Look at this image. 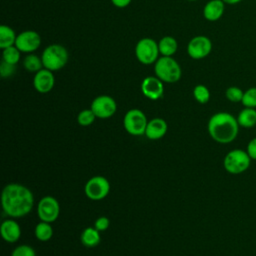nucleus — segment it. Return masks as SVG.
Here are the masks:
<instances>
[{
    "label": "nucleus",
    "mask_w": 256,
    "mask_h": 256,
    "mask_svg": "<svg viewBox=\"0 0 256 256\" xmlns=\"http://www.w3.org/2000/svg\"><path fill=\"white\" fill-rule=\"evenodd\" d=\"M60 213L58 201L52 196H44L37 205V214L41 221L54 222Z\"/></svg>",
    "instance_id": "9d476101"
},
{
    "label": "nucleus",
    "mask_w": 256,
    "mask_h": 256,
    "mask_svg": "<svg viewBox=\"0 0 256 256\" xmlns=\"http://www.w3.org/2000/svg\"><path fill=\"white\" fill-rule=\"evenodd\" d=\"M242 0H223V2L225 4H229V5H234V4H238L240 3Z\"/></svg>",
    "instance_id": "72a5a7b5"
},
{
    "label": "nucleus",
    "mask_w": 256,
    "mask_h": 256,
    "mask_svg": "<svg viewBox=\"0 0 256 256\" xmlns=\"http://www.w3.org/2000/svg\"><path fill=\"white\" fill-rule=\"evenodd\" d=\"M154 72L155 76L165 83H175L182 75L179 63L172 56H160L154 63Z\"/></svg>",
    "instance_id": "7ed1b4c3"
},
{
    "label": "nucleus",
    "mask_w": 256,
    "mask_h": 256,
    "mask_svg": "<svg viewBox=\"0 0 256 256\" xmlns=\"http://www.w3.org/2000/svg\"><path fill=\"white\" fill-rule=\"evenodd\" d=\"M237 121L239 126L243 128L256 127V108H243L237 116Z\"/></svg>",
    "instance_id": "a211bd4d"
},
{
    "label": "nucleus",
    "mask_w": 256,
    "mask_h": 256,
    "mask_svg": "<svg viewBox=\"0 0 256 256\" xmlns=\"http://www.w3.org/2000/svg\"><path fill=\"white\" fill-rule=\"evenodd\" d=\"M16 71V65L7 63L5 61H1L0 64V75L2 78H8L12 76Z\"/></svg>",
    "instance_id": "c756f323"
},
{
    "label": "nucleus",
    "mask_w": 256,
    "mask_h": 256,
    "mask_svg": "<svg viewBox=\"0 0 256 256\" xmlns=\"http://www.w3.org/2000/svg\"><path fill=\"white\" fill-rule=\"evenodd\" d=\"M95 118L97 117L91 109H84L78 114L77 122L81 126H89L94 122Z\"/></svg>",
    "instance_id": "cd10ccee"
},
{
    "label": "nucleus",
    "mask_w": 256,
    "mask_h": 256,
    "mask_svg": "<svg viewBox=\"0 0 256 256\" xmlns=\"http://www.w3.org/2000/svg\"><path fill=\"white\" fill-rule=\"evenodd\" d=\"M90 109L94 112L97 118L107 119L115 114L117 104L112 97L108 95H100L92 101Z\"/></svg>",
    "instance_id": "9b49d317"
},
{
    "label": "nucleus",
    "mask_w": 256,
    "mask_h": 256,
    "mask_svg": "<svg viewBox=\"0 0 256 256\" xmlns=\"http://www.w3.org/2000/svg\"><path fill=\"white\" fill-rule=\"evenodd\" d=\"M241 103L244 107L256 108V87H250L244 91Z\"/></svg>",
    "instance_id": "a878e982"
},
{
    "label": "nucleus",
    "mask_w": 256,
    "mask_h": 256,
    "mask_svg": "<svg viewBox=\"0 0 256 256\" xmlns=\"http://www.w3.org/2000/svg\"><path fill=\"white\" fill-rule=\"evenodd\" d=\"M132 0H111V3L117 8H125L127 7Z\"/></svg>",
    "instance_id": "473e14b6"
},
{
    "label": "nucleus",
    "mask_w": 256,
    "mask_h": 256,
    "mask_svg": "<svg viewBox=\"0 0 256 256\" xmlns=\"http://www.w3.org/2000/svg\"><path fill=\"white\" fill-rule=\"evenodd\" d=\"M244 95V91L237 86H230L226 89L225 91V96L226 98L233 103H238L242 101Z\"/></svg>",
    "instance_id": "bb28decb"
},
{
    "label": "nucleus",
    "mask_w": 256,
    "mask_h": 256,
    "mask_svg": "<svg viewBox=\"0 0 256 256\" xmlns=\"http://www.w3.org/2000/svg\"><path fill=\"white\" fill-rule=\"evenodd\" d=\"M237 118L228 112L213 114L208 121V133L210 137L220 144L233 142L239 133Z\"/></svg>",
    "instance_id": "f03ea898"
},
{
    "label": "nucleus",
    "mask_w": 256,
    "mask_h": 256,
    "mask_svg": "<svg viewBox=\"0 0 256 256\" xmlns=\"http://www.w3.org/2000/svg\"><path fill=\"white\" fill-rule=\"evenodd\" d=\"M159 55L158 42L152 38H142L135 46V56L137 60L144 65L154 64L159 58Z\"/></svg>",
    "instance_id": "423d86ee"
},
{
    "label": "nucleus",
    "mask_w": 256,
    "mask_h": 256,
    "mask_svg": "<svg viewBox=\"0 0 256 256\" xmlns=\"http://www.w3.org/2000/svg\"><path fill=\"white\" fill-rule=\"evenodd\" d=\"M225 10V3L223 0H210L203 8V16L206 20L214 22L219 20Z\"/></svg>",
    "instance_id": "f3484780"
},
{
    "label": "nucleus",
    "mask_w": 256,
    "mask_h": 256,
    "mask_svg": "<svg viewBox=\"0 0 256 256\" xmlns=\"http://www.w3.org/2000/svg\"><path fill=\"white\" fill-rule=\"evenodd\" d=\"M188 1H196V0H188Z\"/></svg>",
    "instance_id": "f704fd0d"
},
{
    "label": "nucleus",
    "mask_w": 256,
    "mask_h": 256,
    "mask_svg": "<svg viewBox=\"0 0 256 256\" xmlns=\"http://www.w3.org/2000/svg\"><path fill=\"white\" fill-rule=\"evenodd\" d=\"M20 57L21 51L15 45L2 49V60L7 63L16 65L19 62Z\"/></svg>",
    "instance_id": "b1692460"
},
{
    "label": "nucleus",
    "mask_w": 256,
    "mask_h": 256,
    "mask_svg": "<svg viewBox=\"0 0 256 256\" xmlns=\"http://www.w3.org/2000/svg\"><path fill=\"white\" fill-rule=\"evenodd\" d=\"M53 235V229L50 223L41 221L35 227V236L39 241H48Z\"/></svg>",
    "instance_id": "5701e85b"
},
{
    "label": "nucleus",
    "mask_w": 256,
    "mask_h": 256,
    "mask_svg": "<svg viewBox=\"0 0 256 256\" xmlns=\"http://www.w3.org/2000/svg\"><path fill=\"white\" fill-rule=\"evenodd\" d=\"M17 35L15 31L7 26V25H1L0 26V48L5 49L7 47L15 45Z\"/></svg>",
    "instance_id": "aec40b11"
},
{
    "label": "nucleus",
    "mask_w": 256,
    "mask_h": 256,
    "mask_svg": "<svg viewBox=\"0 0 256 256\" xmlns=\"http://www.w3.org/2000/svg\"><path fill=\"white\" fill-rule=\"evenodd\" d=\"M109 225H110V221H109V219H108L107 217H105V216H101V217L97 218L96 221H95V223H94V227H95L99 232L107 230L108 227H109Z\"/></svg>",
    "instance_id": "7c9ffc66"
},
{
    "label": "nucleus",
    "mask_w": 256,
    "mask_h": 256,
    "mask_svg": "<svg viewBox=\"0 0 256 256\" xmlns=\"http://www.w3.org/2000/svg\"><path fill=\"white\" fill-rule=\"evenodd\" d=\"M11 256H36V253L29 245H19L13 250Z\"/></svg>",
    "instance_id": "c85d7f7f"
},
{
    "label": "nucleus",
    "mask_w": 256,
    "mask_h": 256,
    "mask_svg": "<svg viewBox=\"0 0 256 256\" xmlns=\"http://www.w3.org/2000/svg\"><path fill=\"white\" fill-rule=\"evenodd\" d=\"M148 121L145 114L139 109H131L126 112L123 125L125 130L134 136H141L145 134Z\"/></svg>",
    "instance_id": "0eeeda50"
},
{
    "label": "nucleus",
    "mask_w": 256,
    "mask_h": 256,
    "mask_svg": "<svg viewBox=\"0 0 256 256\" xmlns=\"http://www.w3.org/2000/svg\"><path fill=\"white\" fill-rule=\"evenodd\" d=\"M193 96L198 103L206 104L210 100V91L205 85L198 84L193 89Z\"/></svg>",
    "instance_id": "393cba45"
},
{
    "label": "nucleus",
    "mask_w": 256,
    "mask_h": 256,
    "mask_svg": "<svg viewBox=\"0 0 256 256\" xmlns=\"http://www.w3.org/2000/svg\"><path fill=\"white\" fill-rule=\"evenodd\" d=\"M0 233L2 238L9 243H14L19 240L21 236V229L19 224L12 219H8L2 222L0 227Z\"/></svg>",
    "instance_id": "2eb2a0df"
},
{
    "label": "nucleus",
    "mask_w": 256,
    "mask_h": 256,
    "mask_svg": "<svg viewBox=\"0 0 256 256\" xmlns=\"http://www.w3.org/2000/svg\"><path fill=\"white\" fill-rule=\"evenodd\" d=\"M41 45V36L34 30H25L17 35L15 46L23 53H33Z\"/></svg>",
    "instance_id": "f8f14e48"
},
{
    "label": "nucleus",
    "mask_w": 256,
    "mask_h": 256,
    "mask_svg": "<svg viewBox=\"0 0 256 256\" xmlns=\"http://www.w3.org/2000/svg\"><path fill=\"white\" fill-rule=\"evenodd\" d=\"M22 65L25 68V70L31 73H37L38 71L44 68L41 56L39 57L38 55L33 53H29L25 56V58L22 61Z\"/></svg>",
    "instance_id": "4be33fe9"
},
{
    "label": "nucleus",
    "mask_w": 256,
    "mask_h": 256,
    "mask_svg": "<svg viewBox=\"0 0 256 256\" xmlns=\"http://www.w3.org/2000/svg\"><path fill=\"white\" fill-rule=\"evenodd\" d=\"M167 123L162 118H154L148 121L145 135L150 140H157L162 138L167 132Z\"/></svg>",
    "instance_id": "dca6fc26"
},
{
    "label": "nucleus",
    "mask_w": 256,
    "mask_h": 256,
    "mask_svg": "<svg viewBox=\"0 0 256 256\" xmlns=\"http://www.w3.org/2000/svg\"><path fill=\"white\" fill-rule=\"evenodd\" d=\"M100 240L99 231L95 227H88L81 234V242L86 247H95L99 244Z\"/></svg>",
    "instance_id": "412c9836"
},
{
    "label": "nucleus",
    "mask_w": 256,
    "mask_h": 256,
    "mask_svg": "<svg viewBox=\"0 0 256 256\" xmlns=\"http://www.w3.org/2000/svg\"><path fill=\"white\" fill-rule=\"evenodd\" d=\"M251 158L246 151L242 149H234L229 151L223 160L224 169L233 175L242 174L248 170L251 164Z\"/></svg>",
    "instance_id": "39448f33"
},
{
    "label": "nucleus",
    "mask_w": 256,
    "mask_h": 256,
    "mask_svg": "<svg viewBox=\"0 0 256 256\" xmlns=\"http://www.w3.org/2000/svg\"><path fill=\"white\" fill-rule=\"evenodd\" d=\"M246 152L251 158V160H256V137L252 138L246 147Z\"/></svg>",
    "instance_id": "2f4dec72"
},
{
    "label": "nucleus",
    "mask_w": 256,
    "mask_h": 256,
    "mask_svg": "<svg viewBox=\"0 0 256 256\" xmlns=\"http://www.w3.org/2000/svg\"><path fill=\"white\" fill-rule=\"evenodd\" d=\"M67 49L60 44H51L45 47L41 54L43 67L55 72L62 69L68 62Z\"/></svg>",
    "instance_id": "20e7f679"
},
{
    "label": "nucleus",
    "mask_w": 256,
    "mask_h": 256,
    "mask_svg": "<svg viewBox=\"0 0 256 256\" xmlns=\"http://www.w3.org/2000/svg\"><path fill=\"white\" fill-rule=\"evenodd\" d=\"M158 48L161 56H173L177 49V40L172 36H164L158 42Z\"/></svg>",
    "instance_id": "6ab92c4d"
},
{
    "label": "nucleus",
    "mask_w": 256,
    "mask_h": 256,
    "mask_svg": "<svg viewBox=\"0 0 256 256\" xmlns=\"http://www.w3.org/2000/svg\"><path fill=\"white\" fill-rule=\"evenodd\" d=\"M3 211L12 218H20L27 215L33 208L34 197L25 186L11 183L4 187L1 195Z\"/></svg>",
    "instance_id": "f257e3e1"
},
{
    "label": "nucleus",
    "mask_w": 256,
    "mask_h": 256,
    "mask_svg": "<svg viewBox=\"0 0 256 256\" xmlns=\"http://www.w3.org/2000/svg\"><path fill=\"white\" fill-rule=\"evenodd\" d=\"M110 191V183L103 176H94L90 178L84 187L85 195L93 200L99 201L104 199Z\"/></svg>",
    "instance_id": "6e6552de"
},
{
    "label": "nucleus",
    "mask_w": 256,
    "mask_h": 256,
    "mask_svg": "<svg viewBox=\"0 0 256 256\" xmlns=\"http://www.w3.org/2000/svg\"><path fill=\"white\" fill-rule=\"evenodd\" d=\"M55 84V77L52 71L43 68L35 73L33 78V85L37 92L45 94L50 92Z\"/></svg>",
    "instance_id": "4468645a"
},
{
    "label": "nucleus",
    "mask_w": 256,
    "mask_h": 256,
    "mask_svg": "<svg viewBox=\"0 0 256 256\" xmlns=\"http://www.w3.org/2000/svg\"><path fill=\"white\" fill-rule=\"evenodd\" d=\"M163 83L164 82L156 76H147L141 82V92L146 98L150 100H157L163 96Z\"/></svg>",
    "instance_id": "ddd939ff"
},
{
    "label": "nucleus",
    "mask_w": 256,
    "mask_h": 256,
    "mask_svg": "<svg viewBox=\"0 0 256 256\" xmlns=\"http://www.w3.org/2000/svg\"><path fill=\"white\" fill-rule=\"evenodd\" d=\"M212 51L211 40L204 35H198L190 39L187 44V54L190 58L200 60L206 58Z\"/></svg>",
    "instance_id": "1a4fd4ad"
}]
</instances>
